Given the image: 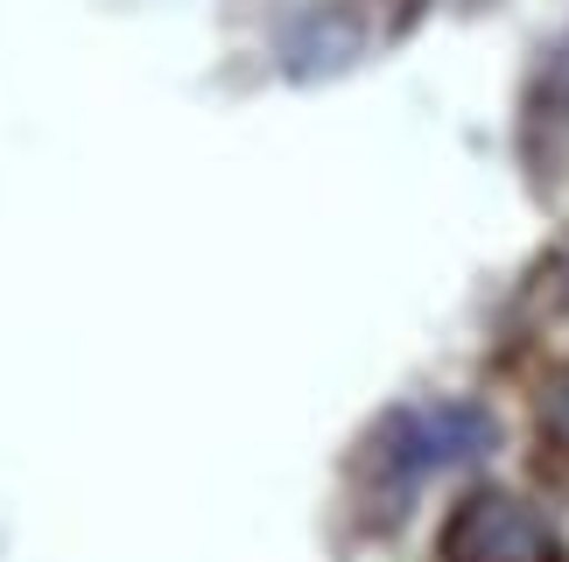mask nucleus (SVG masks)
<instances>
[{
	"label": "nucleus",
	"mask_w": 569,
	"mask_h": 562,
	"mask_svg": "<svg viewBox=\"0 0 569 562\" xmlns=\"http://www.w3.org/2000/svg\"><path fill=\"white\" fill-rule=\"evenodd\" d=\"M492 450H499L492 408H478V401H436V408H401V415L380 429L373 464L387 471L393 492H408V485L436 479V471H465L478 458H492Z\"/></svg>",
	"instance_id": "obj_1"
},
{
	"label": "nucleus",
	"mask_w": 569,
	"mask_h": 562,
	"mask_svg": "<svg viewBox=\"0 0 569 562\" xmlns=\"http://www.w3.org/2000/svg\"><path fill=\"white\" fill-rule=\"evenodd\" d=\"M450 555L457 562H535L549 555V528L507 492H478L450 528Z\"/></svg>",
	"instance_id": "obj_2"
},
{
	"label": "nucleus",
	"mask_w": 569,
	"mask_h": 562,
	"mask_svg": "<svg viewBox=\"0 0 569 562\" xmlns=\"http://www.w3.org/2000/svg\"><path fill=\"white\" fill-rule=\"evenodd\" d=\"M359 50H366L359 14H345V8H310L289 36H281V71L302 78V84H317V78L352 71Z\"/></svg>",
	"instance_id": "obj_3"
},
{
	"label": "nucleus",
	"mask_w": 569,
	"mask_h": 562,
	"mask_svg": "<svg viewBox=\"0 0 569 562\" xmlns=\"http://www.w3.org/2000/svg\"><path fill=\"white\" fill-rule=\"evenodd\" d=\"M541 92H549V106H556V113H569V42H562V50L549 57V84H541Z\"/></svg>",
	"instance_id": "obj_4"
}]
</instances>
